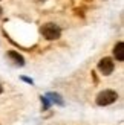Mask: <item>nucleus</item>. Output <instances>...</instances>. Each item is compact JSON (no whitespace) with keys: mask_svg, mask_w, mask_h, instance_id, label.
I'll list each match as a JSON object with an SVG mask.
<instances>
[{"mask_svg":"<svg viewBox=\"0 0 124 125\" xmlns=\"http://www.w3.org/2000/svg\"><path fill=\"white\" fill-rule=\"evenodd\" d=\"M113 53H115V58L118 61H123L124 60V44L120 41L115 44V49H113Z\"/></svg>","mask_w":124,"mask_h":125,"instance_id":"20e7f679","label":"nucleus"},{"mask_svg":"<svg viewBox=\"0 0 124 125\" xmlns=\"http://www.w3.org/2000/svg\"><path fill=\"white\" fill-rule=\"evenodd\" d=\"M8 57L14 60V61H15V64L23 66V57H22V55H18L17 52H9V53H8Z\"/></svg>","mask_w":124,"mask_h":125,"instance_id":"39448f33","label":"nucleus"},{"mask_svg":"<svg viewBox=\"0 0 124 125\" xmlns=\"http://www.w3.org/2000/svg\"><path fill=\"white\" fill-rule=\"evenodd\" d=\"M0 15H2V8H0Z\"/></svg>","mask_w":124,"mask_h":125,"instance_id":"423d86ee","label":"nucleus"},{"mask_svg":"<svg viewBox=\"0 0 124 125\" xmlns=\"http://www.w3.org/2000/svg\"><path fill=\"white\" fill-rule=\"evenodd\" d=\"M0 93H2V85H0Z\"/></svg>","mask_w":124,"mask_h":125,"instance_id":"0eeeda50","label":"nucleus"},{"mask_svg":"<svg viewBox=\"0 0 124 125\" xmlns=\"http://www.w3.org/2000/svg\"><path fill=\"white\" fill-rule=\"evenodd\" d=\"M116 98H118V95L113 90H104L97 96V104L98 105H109V104L115 102Z\"/></svg>","mask_w":124,"mask_h":125,"instance_id":"f03ea898","label":"nucleus"},{"mask_svg":"<svg viewBox=\"0 0 124 125\" xmlns=\"http://www.w3.org/2000/svg\"><path fill=\"white\" fill-rule=\"evenodd\" d=\"M98 69H100V72H101L103 75H110V73L113 72V69H115V62H113L112 58L106 57V58H103V60L100 61Z\"/></svg>","mask_w":124,"mask_h":125,"instance_id":"7ed1b4c3","label":"nucleus"},{"mask_svg":"<svg viewBox=\"0 0 124 125\" xmlns=\"http://www.w3.org/2000/svg\"><path fill=\"white\" fill-rule=\"evenodd\" d=\"M41 34H43V37H46L48 40H57V38H60L61 31H60V28L57 24L48 23V24H45V26L41 28Z\"/></svg>","mask_w":124,"mask_h":125,"instance_id":"f257e3e1","label":"nucleus"}]
</instances>
